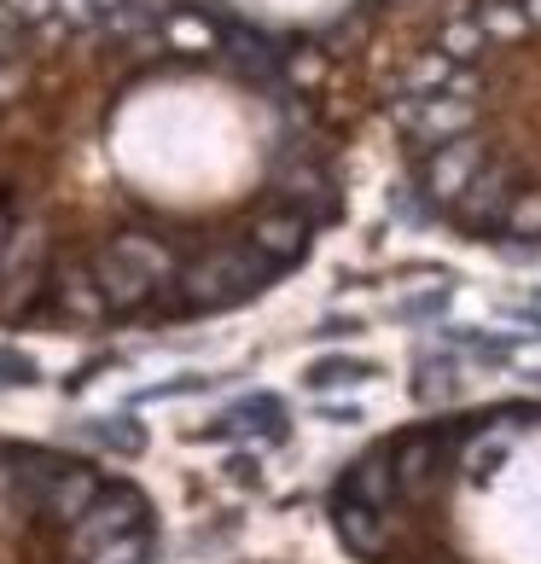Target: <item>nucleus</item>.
Returning <instances> with one entry per match:
<instances>
[{"instance_id":"f257e3e1","label":"nucleus","mask_w":541,"mask_h":564,"mask_svg":"<svg viewBox=\"0 0 541 564\" xmlns=\"http://www.w3.org/2000/svg\"><path fill=\"white\" fill-rule=\"evenodd\" d=\"M356 564H541V408H472L367 443L326 495Z\"/></svg>"},{"instance_id":"f03ea898","label":"nucleus","mask_w":541,"mask_h":564,"mask_svg":"<svg viewBox=\"0 0 541 564\" xmlns=\"http://www.w3.org/2000/svg\"><path fill=\"white\" fill-rule=\"evenodd\" d=\"M158 507L88 454L0 436V564H152Z\"/></svg>"}]
</instances>
